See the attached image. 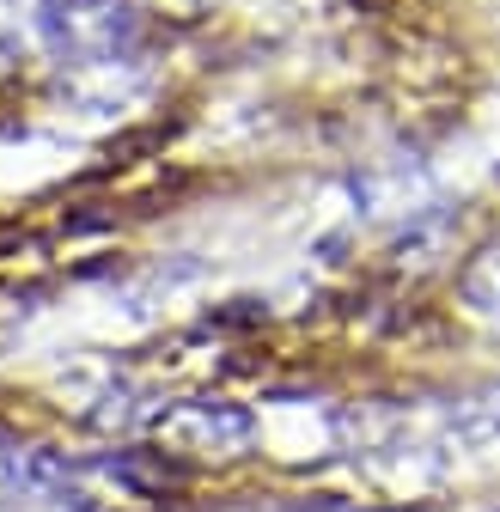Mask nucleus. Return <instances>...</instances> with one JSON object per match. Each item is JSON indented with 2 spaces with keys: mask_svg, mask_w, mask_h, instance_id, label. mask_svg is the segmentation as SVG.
Wrapping results in <instances>:
<instances>
[{
  "mask_svg": "<svg viewBox=\"0 0 500 512\" xmlns=\"http://www.w3.org/2000/svg\"><path fill=\"white\" fill-rule=\"evenodd\" d=\"M37 37L68 68H116L141 43V13L129 0H37Z\"/></svg>",
  "mask_w": 500,
  "mask_h": 512,
  "instance_id": "1",
  "label": "nucleus"
},
{
  "mask_svg": "<svg viewBox=\"0 0 500 512\" xmlns=\"http://www.w3.org/2000/svg\"><path fill=\"white\" fill-rule=\"evenodd\" d=\"M159 427L171 439H183V445H196V452H238V445L250 439V415L232 409V403H183Z\"/></svg>",
  "mask_w": 500,
  "mask_h": 512,
  "instance_id": "3",
  "label": "nucleus"
},
{
  "mask_svg": "<svg viewBox=\"0 0 500 512\" xmlns=\"http://www.w3.org/2000/svg\"><path fill=\"white\" fill-rule=\"evenodd\" d=\"M372 512H409V506H372Z\"/></svg>",
  "mask_w": 500,
  "mask_h": 512,
  "instance_id": "4",
  "label": "nucleus"
},
{
  "mask_svg": "<svg viewBox=\"0 0 500 512\" xmlns=\"http://www.w3.org/2000/svg\"><path fill=\"white\" fill-rule=\"evenodd\" d=\"M68 488H74V470L37 452V445L0 433V506L19 500V494H61V506H68Z\"/></svg>",
  "mask_w": 500,
  "mask_h": 512,
  "instance_id": "2",
  "label": "nucleus"
}]
</instances>
